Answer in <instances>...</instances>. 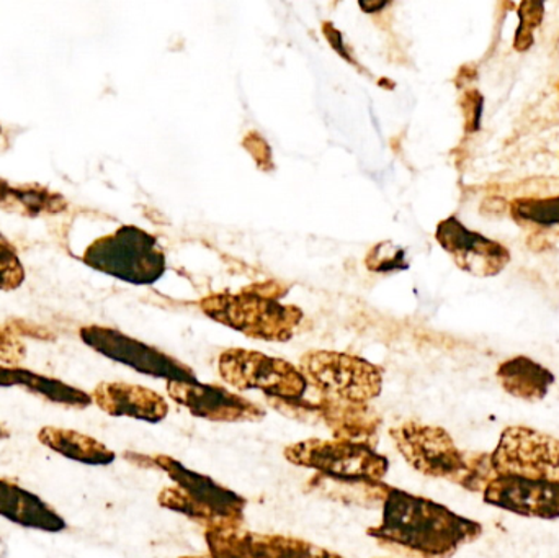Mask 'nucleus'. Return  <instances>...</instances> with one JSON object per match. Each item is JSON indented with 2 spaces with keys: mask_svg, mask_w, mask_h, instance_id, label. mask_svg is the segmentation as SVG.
I'll use <instances>...</instances> for the list:
<instances>
[{
  "mask_svg": "<svg viewBox=\"0 0 559 558\" xmlns=\"http://www.w3.org/2000/svg\"><path fill=\"white\" fill-rule=\"evenodd\" d=\"M381 521L367 534L381 546L419 558H452L483 536V524L445 504L390 487L381 503Z\"/></svg>",
  "mask_w": 559,
  "mask_h": 558,
  "instance_id": "1",
  "label": "nucleus"
},
{
  "mask_svg": "<svg viewBox=\"0 0 559 558\" xmlns=\"http://www.w3.org/2000/svg\"><path fill=\"white\" fill-rule=\"evenodd\" d=\"M124 459L140 467L163 471L174 482L173 487L160 490L157 497L160 508L182 514L187 520L200 524L205 533L245 527L248 500L225 485L190 471L170 455L127 452Z\"/></svg>",
  "mask_w": 559,
  "mask_h": 558,
  "instance_id": "2",
  "label": "nucleus"
},
{
  "mask_svg": "<svg viewBox=\"0 0 559 558\" xmlns=\"http://www.w3.org/2000/svg\"><path fill=\"white\" fill-rule=\"evenodd\" d=\"M391 439L404 461L424 477L460 485L483 494L492 478L488 452H465L440 426L406 422L390 429Z\"/></svg>",
  "mask_w": 559,
  "mask_h": 558,
  "instance_id": "3",
  "label": "nucleus"
},
{
  "mask_svg": "<svg viewBox=\"0 0 559 558\" xmlns=\"http://www.w3.org/2000/svg\"><path fill=\"white\" fill-rule=\"evenodd\" d=\"M285 290L277 284H259L239 294H213L200 301L203 313L254 340L286 343L302 321V311L280 304Z\"/></svg>",
  "mask_w": 559,
  "mask_h": 558,
  "instance_id": "4",
  "label": "nucleus"
},
{
  "mask_svg": "<svg viewBox=\"0 0 559 558\" xmlns=\"http://www.w3.org/2000/svg\"><path fill=\"white\" fill-rule=\"evenodd\" d=\"M82 261L102 274L134 285H153L166 272V256L157 239L131 225L95 239Z\"/></svg>",
  "mask_w": 559,
  "mask_h": 558,
  "instance_id": "5",
  "label": "nucleus"
},
{
  "mask_svg": "<svg viewBox=\"0 0 559 558\" xmlns=\"http://www.w3.org/2000/svg\"><path fill=\"white\" fill-rule=\"evenodd\" d=\"M283 455L289 464L331 480L383 482L390 471V461L377 448L338 439H306L286 446Z\"/></svg>",
  "mask_w": 559,
  "mask_h": 558,
  "instance_id": "6",
  "label": "nucleus"
},
{
  "mask_svg": "<svg viewBox=\"0 0 559 558\" xmlns=\"http://www.w3.org/2000/svg\"><path fill=\"white\" fill-rule=\"evenodd\" d=\"M299 372L318 395L345 402L370 403L383 390V370L361 357L332 351H309Z\"/></svg>",
  "mask_w": 559,
  "mask_h": 558,
  "instance_id": "7",
  "label": "nucleus"
},
{
  "mask_svg": "<svg viewBox=\"0 0 559 558\" xmlns=\"http://www.w3.org/2000/svg\"><path fill=\"white\" fill-rule=\"evenodd\" d=\"M272 408L301 423H321L338 441L377 448L383 418L370 403L345 402L316 393L299 400H267Z\"/></svg>",
  "mask_w": 559,
  "mask_h": 558,
  "instance_id": "8",
  "label": "nucleus"
},
{
  "mask_svg": "<svg viewBox=\"0 0 559 558\" xmlns=\"http://www.w3.org/2000/svg\"><path fill=\"white\" fill-rule=\"evenodd\" d=\"M492 477L559 484V439L528 426H509L489 452Z\"/></svg>",
  "mask_w": 559,
  "mask_h": 558,
  "instance_id": "9",
  "label": "nucleus"
},
{
  "mask_svg": "<svg viewBox=\"0 0 559 558\" xmlns=\"http://www.w3.org/2000/svg\"><path fill=\"white\" fill-rule=\"evenodd\" d=\"M218 370L228 385L241 392L259 390L267 400H299L309 389L298 367L255 351H225L219 356Z\"/></svg>",
  "mask_w": 559,
  "mask_h": 558,
  "instance_id": "10",
  "label": "nucleus"
},
{
  "mask_svg": "<svg viewBox=\"0 0 559 558\" xmlns=\"http://www.w3.org/2000/svg\"><path fill=\"white\" fill-rule=\"evenodd\" d=\"M79 336L82 343L95 353L114 363L123 364L143 376L164 379L167 382L197 380L195 373L186 364L114 328L91 324V327H82Z\"/></svg>",
  "mask_w": 559,
  "mask_h": 558,
  "instance_id": "11",
  "label": "nucleus"
},
{
  "mask_svg": "<svg viewBox=\"0 0 559 558\" xmlns=\"http://www.w3.org/2000/svg\"><path fill=\"white\" fill-rule=\"evenodd\" d=\"M167 393L190 415L206 422L258 423L267 415L258 403L229 392L225 387L209 385L199 380L167 382Z\"/></svg>",
  "mask_w": 559,
  "mask_h": 558,
  "instance_id": "12",
  "label": "nucleus"
},
{
  "mask_svg": "<svg viewBox=\"0 0 559 558\" xmlns=\"http://www.w3.org/2000/svg\"><path fill=\"white\" fill-rule=\"evenodd\" d=\"M436 239L462 271L476 277H495L511 262V252L506 246L472 231L456 216L439 223Z\"/></svg>",
  "mask_w": 559,
  "mask_h": 558,
  "instance_id": "13",
  "label": "nucleus"
},
{
  "mask_svg": "<svg viewBox=\"0 0 559 558\" xmlns=\"http://www.w3.org/2000/svg\"><path fill=\"white\" fill-rule=\"evenodd\" d=\"M483 500L518 517L559 520V484L492 477L483 491Z\"/></svg>",
  "mask_w": 559,
  "mask_h": 558,
  "instance_id": "14",
  "label": "nucleus"
},
{
  "mask_svg": "<svg viewBox=\"0 0 559 558\" xmlns=\"http://www.w3.org/2000/svg\"><path fill=\"white\" fill-rule=\"evenodd\" d=\"M91 396L98 409L114 418H131L157 425L169 415V405L163 395L133 383L102 382L92 390Z\"/></svg>",
  "mask_w": 559,
  "mask_h": 558,
  "instance_id": "15",
  "label": "nucleus"
},
{
  "mask_svg": "<svg viewBox=\"0 0 559 558\" xmlns=\"http://www.w3.org/2000/svg\"><path fill=\"white\" fill-rule=\"evenodd\" d=\"M0 518L39 533L59 534L68 530L64 518L48 501L9 478H0Z\"/></svg>",
  "mask_w": 559,
  "mask_h": 558,
  "instance_id": "16",
  "label": "nucleus"
},
{
  "mask_svg": "<svg viewBox=\"0 0 559 558\" xmlns=\"http://www.w3.org/2000/svg\"><path fill=\"white\" fill-rule=\"evenodd\" d=\"M38 442L61 458L88 467H107L117 461V454L104 442L74 429L43 426L38 431Z\"/></svg>",
  "mask_w": 559,
  "mask_h": 558,
  "instance_id": "17",
  "label": "nucleus"
},
{
  "mask_svg": "<svg viewBox=\"0 0 559 558\" xmlns=\"http://www.w3.org/2000/svg\"><path fill=\"white\" fill-rule=\"evenodd\" d=\"M504 392L524 402H542L555 383V373L531 357L506 360L496 370Z\"/></svg>",
  "mask_w": 559,
  "mask_h": 558,
  "instance_id": "18",
  "label": "nucleus"
},
{
  "mask_svg": "<svg viewBox=\"0 0 559 558\" xmlns=\"http://www.w3.org/2000/svg\"><path fill=\"white\" fill-rule=\"evenodd\" d=\"M238 549L241 558H345L298 537L246 530L238 533Z\"/></svg>",
  "mask_w": 559,
  "mask_h": 558,
  "instance_id": "19",
  "label": "nucleus"
},
{
  "mask_svg": "<svg viewBox=\"0 0 559 558\" xmlns=\"http://www.w3.org/2000/svg\"><path fill=\"white\" fill-rule=\"evenodd\" d=\"M0 209L16 215H59L68 209L61 193L39 183H12L0 177Z\"/></svg>",
  "mask_w": 559,
  "mask_h": 558,
  "instance_id": "20",
  "label": "nucleus"
},
{
  "mask_svg": "<svg viewBox=\"0 0 559 558\" xmlns=\"http://www.w3.org/2000/svg\"><path fill=\"white\" fill-rule=\"evenodd\" d=\"M15 387L62 408L85 409L94 405L91 393L55 377L43 376L23 367H15Z\"/></svg>",
  "mask_w": 559,
  "mask_h": 558,
  "instance_id": "21",
  "label": "nucleus"
},
{
  "mask_svg": "<svg viewBox=\"0 0 559 558\" xmlns=\"http://www.w3.org/2000/svg\"><path fill=\"white\" fill-rule=\"evenodd\" d=\"M308 488L319 491L331 500L342 503L374 504L383 503L390 485L384 482H342L331 480L316 474L308 482Z\"/></svg>",
  "mask_w": 559,
  "mask_h": 558,
  "instance_id": "22",
  "label": "nucleus"
},
{
  "mask_svg": "<svg viewBox=\"0 0 559 558\" xmlns=\"http://www.w3.org/2000/svg\"><path fill=\"white\" fill-rule=\"evenodd\" d=\"M511 215L515 222L532 223V225H559V195L548 199H515L511 202Z\"/></svg>",
  "mask_w": 559,
  "mask_h": 558,
  "instance_id": "23",
  "label": "nucleus"
},
{
  "mask_svg": "<svg viewBox=\"0 0 559 558\" xmlns=\"http://www.w3.org/2000/svg\"><path fill=\"white\" fill-rule=\"evenodd\" d=\"M25 282V269L15 246L0 233V290H16Z\"/></svg>",
  "mask_w": 559,
  "mask_h": 558,
  "instance_id": "24",
  "label": "nucleus"
},
{
  "mask_svg": "<svg viewBox=\"0 0 559 558\" xmlns=\"http://www.w3.org/2000/svg\"><path fill=\"white\" fill-rule=\"evenodd\" d=\"M545 7L542 2H524L519 9L521 25L515 32L514 48L518 51H525L534 43V29L537 28L544 19Z\"/></svg>",
  "mask_w": 559,
  "mask_h": 558,
  "instance_id": "25",
  "label": "nucleus"
},
{
  "mask_svg": "<svg viewBox=\"0 0 559 558\" xmlns=\"http://www.w3.org/2000/svg\"><path fill=\"white\" fill-rule=\"evenodd\" d=\"M404 252L401 249L391 248L390 242L378 245L371 249L367 258V268L373 272H390L396 269H406Z\"/></svg>",
  "mask_w": 559,
  "mask_h": 558,
  "instance_id": "26",
  "label": "nucleus"
},
{
  "mask_svg": "<svg viewBox=\"0 0 559 558\" xmlns=\"http://www.w3.org/2000/svg\"><path fill=\"white\" fill-rule=\"evenodd\" d=\"M241 530H245V527H241ZM241 530L212 531V533H205L210 557L241 558L238 549V533Z\"/></svg>",
  "mask_w": 559,
  "mask_h": 558,
  "instance_id": "27",
  "label": "nucleus"
},
{
  "mask_svg": "<svg viewBox=\"0 0 559 558\" xmlns=\"http://www.w3.org/2000/svg\"><path fill=\"white\" fill-rule=\"evenodd\" d=\"M26 357V347L19 337L0 327V364L16 367Z\"/></svg>",
  "mask_w": 559,
  "mask_h": 558,
  "instance_id": "28",
  "label": "nucleus"
},
{
  "mask_svg": "<svg viewBox=\"0 0 559 558\" xmlns=\"http://www.w3.org/2000/svg\"><path fill=\"white\" fill-rule=\"evenodd\" d=\"M15 387V367L0 364V389H12Z\"/></svg>",
  "mask_w": 559,
  "mask_h": 558,
  "instance_id": "29",
  "label": "nucleus"
},
{
  "mask_svg": "<svg viewBox=\"0 0 559 558\" xmlns=\"http://www.w3.org/2000/svg\"><path fill=\"white\" fill-rule=\"evenodd\" d=\"M10 436H12L10 429L7 428V426H3L2 423H0V441H5V439L10 438Z\"/></svg>",
  "mask_w": 559,
  "mask_h": 558,
  "instance_id": "30",
  "label": "nucleus"
},
{
  "mask_svg": "<svg viewBox=\"0 0 559 558\" xmlns=\"http://www.w3.org/2000/svg\"><path fill=\"white\" fill-rule=\"evenodd\" d=\"M180 558H212L210 556H186V557H180Z\"/></svg>",
  "mask_w": 559,
  "mask_h": 558,
  "instance_id": "31",
  "label": "nucleus"
},
{
  "mask_svg": "<svg viewBox=\"0 0 559 558\" xmlns=\"http://www.w3.org/2000/svg\"><path fill=\"white\" fill-rule=\"evenodd\" d=\"M0 131H2V128H0Z\"/></svg>",
  "mask_w": 559,
  "mask_h": 558,
  "instance_id": "32",
  "label": "nucleus"
}]
</instances>
